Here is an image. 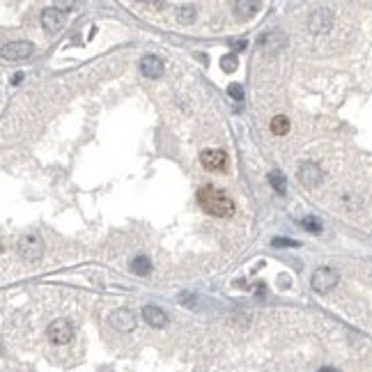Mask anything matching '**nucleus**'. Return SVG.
Listing matches in <instances>:
<instances>
[{
    "label": "nucleus",
    "instance_id": "1",
    "mask_svg": "<svg viewBox=\"0 0 372 372\" xmlns=\"http://www.w3.org/2000/svg\"><path fill=\"white\" fill-rule=\"evenodd\" d=\"M198 202H200V207L207 214H212V216L225 218V216H232L234 214L232 200L225 195V191L216 189V186H202V189L198 191Z\"/></svg>",
    "mask_w": 372,
    "mask_h": 372
},
{
    "label": "nucleus",
    "instance_id": "2",
    "mask_svg": "<svg viewBox=\"0 0 372 372\" xmlns=\"http://www.w3.org/2000/svg\"><path fill=\"white\" fill-rule=\"evenodd\" d=\"M18 253H21L26 260H39L44 253V241L39 239L37 232H28L21 237L18 241Z\"/></svg>",
    "mask_w": 372,
    "mask_h": 372
},
{
    "label": "nucleus",
    "instance_id": "3",
    "mask_svg": "<svg viewBox=\"0 0 372 372\" xmlns=\"http://www.w3.org/2000/svg\"><path fill=\"white\" fill-rule=\"evenodd\" d=\"M338 281H340V273H338L336 269H331V267H320L315 273H312V278H310L312 287H315L317 292L331 290V287L338 285Z\"/></svg>",
    "mask_w": 372,
    "mask_h": 372
},
{
    "label": "nucleus",
    "instance_id": "4",
    "mask_svg": "<svg viewBox=\"0 0 372 372\" xmlns=\"http://www.w3.org/2000/svg\"><path fill=\"white\" fill-rule=\"evenodd\" d=\"M74 338V324L67 320H55L51 326H48V340L53 345H67Z\"/></svg>",
    "mask_w": 372,
    "mask_h": 372
},
{
    "label": "nucleus",
    "instance_id": "5",
    "mask_svg": "<svg viewBox=\"0 0 372 372\" xmlns=\"http://www.w3.org/2000/svg\"><path fill=\"white\" fill-rule=\"evenodd\" d=\"M65 21H67V14L62 12L60 7H46V9L42 12V28H44L46 32L62 30Z\"/></svg>",
    "mask_w": 372,
    "mask_h": 372
},
{
    "label": "nucleus",
    "instance_id": "6",
    "mask_svg": "<svg viewBox=\"0 0 372 372\" xmlns=\"http://www.w3.org/2000/svg\"><path fill=\"white\" fill-rule=\"evenodd\" d=\"M32 53L30 42H7L3 46V58L5 60H23Z\"/></svg>",
    "mask_w": 372,
    "mask_h": 372
},
{
    "label": "nucleus",
    "instance_id": "7",
    "mask_svg": "<svg viewBox=\"0 0 372 372\" xmlns=\"http://www.w3.org/2000/svg\"><path fill=\"white\" fill-rule=\"evenodd\" d=\"M299 179H301V184H306V186L320 184L322 168L317 163H312V161H306V163H301V168H299Z\"/></svg>",
    "mask_w": 372,
    "mask_h": 372
},
{
    "label": "nucleus",
    "instance_id": "8",
    "mask_svg": "<svg viewBox=\"0 0 372 372\" xmlns=\"http://www.w3.org/2000/svg\"><path fill=\"white\" fill-rule=\"evenodd\" d=\"M200 163L207 170H221L225 165V152L223 150H202L200 152Z\"/></svg>",
    "mask_w": 372,
    "mask_h": 372
},
{
    "label": "nucleus",
    "instance_id": "9",
    "mask_svg": "<svg viewBox=\"0 0 372 372\" xmlns=\"http://www.w3.org/2000/svg\"><path fill=\"white\" fill-rule=\"evenodd\" d=\"M331 12L329 9H317V12L310 14V18H308V28H310L312 32H326L331 28Z\"/></svg>",
    "mask_w": 372,
    "mask_h": 372
},
{
    "label": "nucleus",
    "instance_id": "10",
    "mask_svg": "<svg viewBox=\"0 0 372 372\" xmlns=\"http://www.w3.org/2000/svg\"><path fill=\"white\" fill-rule=\"evenodd\" d=\"M110 324H113V329H117V331H131L136 326V317L131 315V310L120 308V310H115L110 315Z\"/></svg>",
    "mask_w": 372,
    "mask_h": 372
},
{
    "label": "nucleus",
    "instance_id": "11",
    "mask_svg": "<svg viewBox=\"0 0 372 372\" xmlns=\"http://www.w3.org/2000/svg\"><path fill=\"white\" fill-rule=\"evenodd\" d=\"M143 317H145V322H147L150 326H154V329H161V326L168 324L165 312L161 310V308H156V306H145L143 308Z\"/></svg>",
    "mask_w": 372,
    "mask_h": 372
},
{
    "label": "nucleus",
    "instance_id": "12",
    "mask_svg": "<svg viewBox=\"0 0 372 372\" xmlns=\"http://www.w3.org/2000/svg\"><path fill=\"white\" fill-rule=\"evenodd\" d=\"M140 71H143L147 78H156V76H161V71H163V62H161L156 55H145L143 60H140Z\"/></svg>",
    "mask_w": 372,
    "mask_h": 372
},
{
    "label": "nucleus",
    "instance_id": "13",
    "mask_svg": "<svg viewBox=\"0 0 372 372\" xmlns=\"http://www.w3.org/2000/svg\"><path fill=\"white\" fill-rule=\"evenodd\" d=\"M260 44L262 48H267V51H278V48L285 44V35L283 32H267V35L260 37Z\"/></svg>",
    "mask_w": 372,
    "mask_h": 372
},
{
    "label": "nucleus",
    "instance_id": "14",
    "mask_svg": "<svg viewBox=\"0 0 372 372\" xmlns=\"http://www.w3.org/2000/svg\"><path fill=\"white\" fill-rule=\"evenodd\" d=\"M271 131L276 136H285L287 131H290V120H287L285 115H276L271 120Z\"/></svg>",
    "mask_w": 372,
    "mask_h": 372
},
{
    "label": "nucleus",
    "instance_id": "15",
    "mask_svg": "<svg viewBox=\"0 0 372 372\" xmlns=\"http://www.w3.org/2000/svg\"><path fill=\"white\" fill-rule=\"evenodd\" d=\"M267 179H269V184L273 186V189L278 191V193H285L287 191V184H285V177H283L278 170H271V173L267 175Z\"/></svg>",
    "mask_w": 372,
    "mask_h": 372
},
{
    "label": "nucleus",
    "instance_id": "16",
    "mask_svg": "<svg viewBox=\"0 0 372 372\" xmlns=\"http://www.w3.org/2000/svg\"><path fill=\"white\" fill-rule=\"evenodd\" d=\"M177 18L182 23L195 21V7H193V5H179V7H177Z\"/></svg>",
    "mask_w": 372,
    "mask_h": 372
},
{
    "label": "nucleus",
    "instance_id": "17",
    "mask_svg": "<svg viewBox=\"0 0 372 372\" xmlns=\"http://www.w3.org/2000/svg\"><path fill=\"white\" fill-rule=\"evenodd\" d=\"M131 269H134V273H140V276H145V273H150V260L147 257H134V260H131Z\"/></svg>",
    "mask_w": 372,
    "mask_h": 372
},
{
    "label": "nucleus",
    "instance_id": "18",
    "mask_svg": "<svg viewBox=\"0 0 372 372\" xmlns=\"http://www.w3.org/2000/svg\"><path fill=\"white\" fill-rule=\"evenodd\" d=\"M301 225H303L306 230H310L312 234H320V232H322V223L317 221L315 216H306V218L301 221Z\"/></svg>",
    "mask_w": 372,
    "mask_h": 372
},
{
    "label": "nucleus",
    "instance_id": "19",
    "mask_svg": "<svg viewBox=\"0 0 372 372\" xmlns=\"http://www.w3.org/2000/svg\"><path fill=\"white\" fill-rule=\"evenodd\" d=\"M221 67H223V71H234V69H237V58H234L232 53L223 55L221 58Z\"/></svg>",
    "mask_w": 372,
    "mask_h": 372
},
{
    "label": "nucleus",
    "instance_id": "20",
    "mask_svg": "<svg viewBox=\"0 0 372 372\" xmlns=\"http://www.w3.org/2000/svg\"><path fill=\"white\" fill-rule=\"evenodd\" d=\"M228 92H230V97H234L237 101L244 99V90H241V85H239V83H232V85L228 87Z\"/></svg>",
    "mask_w": 372,
    "mask_h": 372
},
{
    "label": "nucleus",
    "instance_id": "21",
    "mask_svg": "<svg viewBox=\"0 0 372 372\" xmlns=\"http://www.w3.org/2000/svg\"><path fill=\"white\" fill-rule=\"evenodd\" d=\"M273 246H296V241H292V239H273Z\"/></svg>",
    "mask_w": 372,
    "mask_h": 372
},
{
    "label": "nucleus",
    "instance_id": "22",
    "mask_svg": "<svg viewBox=\"0 0 372 372\" xmlns=\"http://www.w3.org/2000/svg\"><path fill=\"white\" fill-rule=\"evenodd\" d=\"M320 372H336V370H333V368H322Z\"/></svg>",
    "mask_w": 372,
    "mask_h": 372
}]
</instances>
